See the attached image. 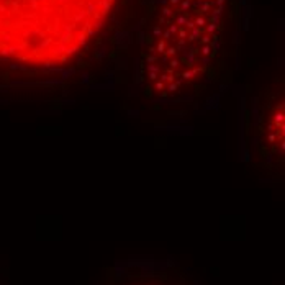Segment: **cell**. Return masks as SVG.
Instances as JSON below:
<instances>
[{
  "mask_svg": "<svg viewBox=\"0 0 285 285\" xmlns=\"http://www.w3.org/2000/svg\"><path fill=\"white\" fill-rule=\"evenodd\" d=\"M246 158L252 169L274 180L285 172V98L284 82L265 87L244 117Z\"/></svg>",
  "mask_w": 285,
  "mask_h": 285,
  "instance_id": "3957f363",
  "label": "cell"
},
{
  "mask_svg": "<svg viewBox=\"0 0 285 285\" xmlns=\"http://www.w3.org/2000/svg\"><path fill=\"white\" fill-rule=\"evenodd\" d=\"M117 0H0V66L48 76L80 61Z\"/></svg>",
  "mask_w": 285,
  "mask_h": 285,
  "instance_id": "7a4b0ae2",
  "label": "cell"
},
{
  "mask_svg": "<svg viewBox=\"0 0 285 285\" xmlns=\"http://www.w3.org/2000/svg\"><path fill=\"white\" fill-rule=\"evenodd\" d=\"M239 0H149L141 28L138 87L156 108L208 100L231 72Z\"/></svg>",
  "mask_w": 285,
  "mask_h": 285,
  "instance_id": "6da1fadb",
  "label": "cell"
}]
</instances>
